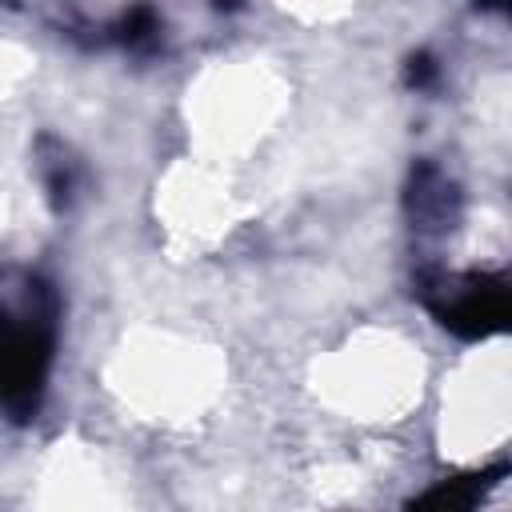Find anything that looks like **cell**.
Segmentation results:
<instances>
[{"label": "cell", "mask_w": 512, "mask_h": 512, "mask_svg": "<svg viewBox=\"0 0 512 512\" xmlns=\"http://www.w3.org/2000/svg\"><path fill=\"white\" fill-rule=\"evenodd\" d=\"M456 208H460L456 184L444 180L428 160L416 164L412 180H408V216H412V224H420V228H452Z\"/></svg>", "instance_id": "cell-3"}, {"label": "cell", "mask_w": 512, "mask_h": 512, "mask_svg": "<svg viewBox=\"0 0 512 512\" xmlns=\"http://www.w3.org/2000/svg\"><path fill=\"white\" fill-rule=\"evenodd\" d=\"M436 76H440V64H436L428 52L408 56V64H404V84H408V88H432Z\"/></svg>", "instance_id": "cell-7"}, {"label": "cell", "mask_w": 512, "mask_h": 512, "mask_svg": "<svg viewBox=\"0 0 512 512\" xmlns=\"http://www.w3.org/2000/svg\"><path fill=\"white\" fill-rule=\"evenodd\" d=\"M508 476V464H492L484 472H464L452 480H440L436 488L420 492L416 500H408V508H436V512H468L476 508L500 480Z\"/></svg>", "instance_id": "cell-4"}, {"label": "cell", "mask_w": 512, "mask_h": 512, "mask_svg": "<svg viewBox=\"0 0 512 512\" xmlns=\"http://www.w3.org/2000/svg\"><path fill=\"white\" fill-rule=\"evenodd\" d=\"M56 288L24 272L0 292V412L12 424H32L40 416L48 372L56 356Z\"/></svg>", "instance_id": "cell-1"}, {"label": "cell", "mask_w": 512, "mask_h": 512, "mask_svg": "<svg viewBox=\"0 0 512 512\" xmlns=\"http://www.w3.org/2000/svg\"><path fill=\"white\" fill-rule=\"evenodd\" d=\"M44 180H48V200H52V208H56V212L68 208V200H72V164H68L64 156H52V160L44 164Z\"/></svg>", "instance_id": "cell-6"}, {"label": "cell", "mask_w": 512, "mask_h": 512, "mask_svg": "<svg viewBox=\"0 0 512 512\" xmlns=\"http://www.w3.org/2000/svg\"><path fill=\"white\" fill-rule=\"evenodd\" d=\"M420 300L460 340H488L508 328V276L500 272H424Z\"/></svg>", "instance_id": "cell-2"}, {"label": "cell", "mask_w": 512, "mask_h": 512, "mask_svg": "<svg viewBox=\"0 0 512 512\" xmlns=\"http://www.w3.org/2000/svg\"><path fill=\"white\" fill-rule=\"evenodd\" d=\"M476 8H504V0H476Z\"/></svg>", "instance_id": "cell-8"}, {"label": "cell", "mask_w": 512, "mask_h": 512, "mask_svg": "<svg viewBox=\"0 0 512 512\" xmlns=\"http://www.w3.org/2000/svg\"><path fill=\"white\" fill-rule=\"evenodd\" d=\"M112 36L124 44V48H152L156 36H160V16L152 4H136L124 12V20L112 28Z\"/></svg>", "instance_id": "cell-5"}, {"label": "cell", "mask_w": 512, "mask_h": 512, "mask_svg": "<svg viewBox=\"0 0 512 512\" xmlns=\"http://www.w3.org/2000/svg\"><path fill=\"white\" fill-rule=\"evenodd\" d=\"M240 0H212V8H236Z\"/></svg>", "instance_id": "cell-9"}]
</instances>
